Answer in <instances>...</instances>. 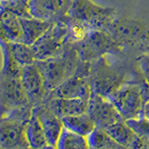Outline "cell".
<instances>
[{"mask_svg":"<svg viewBox=\"0 0 149 149\" xmlns=\"http://www.w3.org/2000/svg\"><path fill=\"white\" fill-rule=\"evenodd\" d=\"M80 62L73 42L68 41L63 52L56 57L36 61L44 76L47 91L50 92L74 73Z\"/></svg>","mask_w":149,"mask_h":149,"instance_id":"cell-1","label":"cell"},{"mask_svg":"<svg viewBox=\"0 0 149 149\" xmlns=\"http://www.w3.org/2000/svg\"><path fill=\"white\" fill-rule=\"evenodd\" d=\"M74 45L80 61L91 63L107 54H118L124 50L108 32L97 29L90 30L83 39Z\"/></svg>","mask_w":149,"mask_h":149,"instance_id":"cell-2","label":"cell"},{"mask_svg":"<svg viewBox=\"0 0 149 149\" xmlns=\"http://www.w3.org/2000/svg\"><path fill=\"white\" fill-rule=\"evenodd\" d=\"M67 17L80 21L91 29L106 31L118 17L116 8L99 6L93 0H72Z\"/></svg>","mask_w":149,"mask_h":149,"instance_id":"cell-3","label":"cell"},{"mask_svg":"<svg viewBox=\"0 0 149 149\" xmlns=\"http://www.w3.org/2000/svg\"><path fill=\"white\" fill-rule=\"evenodd\" d=\"M90 83L93 92L109 98L125 84V71L108 63L106 56L91 63Z\"/></svg>","mask_w":149,"mask_h":149,"instance_id":"cell-4","label":"cell"},{"mask_svg":"<svg viewBox=\"0 0 149 149\" xmlns=\"http://www.w3.org/2000/svg\"><path fill=\"white\" fill-rule=\"evenodd\" d=\"M69 41V28L64 21L53 22L46 34L33 45L36 61L61 55Z\"/></svg>","mask_w":149,"mask_h":149,"instance_id":"cell-5","label":"cell"},{"mask_svg":"<svg viewBox=\"0 0 149 149\" xmlns=\"http://www.w3.org/2000/svg\"><path fill=\"white\" fill-rule=\"evenodd\" d=\"M109 99L125 119L142 116L144 98L141 83H125Z\"/></svg>","mask_w":149,"mask_h":149,"instance_id":"cell-6","label":"cell"},{"mask_svg":"<svg viewBox=\"0 0 149 149\" xmlns=\"http://www.w3.org/2000/svg\"><path fill=\"white\" fill-rule=\"evenodd\" d=\"M107 32L114 37L118 43L126 48H132L146 40L147 31L142 22L134 19L118 16L107 28Z\"/></svg>","mask_w":149,"mask_h":149,"instance_id":"cell-7","label":"cell"},{"mask_svg":"<svg viewBox=\"0 0 149 149\" xmlns=\"http://www.w3.org/2000/svg\"><path fill=\"white\" fill-rule=\"evenodd\" d=\"M22 74L4 73L0 84V102L5 113L31 104L22 81Z\"/></svg>","mask_w":149,"mask_h":149,"instance_id":"cell-8","label":"cell"},{"mask_svg":"<svg viewBox=\"0 0 149 149\" xmlns=\"http://www.w3.org/2000/svg\"><path fill=\"white\" fill-rule=\"evenodd\" d=\"M88 114L97 128L106 130L121 119H124L109 98L93 92L88 100Z\"/></svg>","mask_w":149,"mask_h":149,"instance_id":"cell-9","label":"cell"},{"mask_svg":"<svg viewBox=\"0 0 149 149\" xmlns=\"http://www.w3.org/2000/svg\"><path fill=\"white\" fill-rule=\"evenodd\" d=\"M91 93L92 90L90 79L76 69V71L71 77L65 79L55 90L49 92L47 97L90 100Z\"/></svg>","mask_w":149,"mask_h":149,"instance_id":"cell-10","label":"cell"},{"mask_svg":"<svg viewBox=\"0 0 149 149\" xmlns=\"http://www.w3.org/2000/svg\"><path fill=\"white\" fill-rule=\"evenodd\" d=\"M21 77L30 104L34 106L42 104L48 95V91L44 76L36 62L22 67Z\"/></svg>","mask_w":149,"mask_h":149,"instance_id":"cell-11","label":"cell"},{"mask_svg":"<svg viewBox=\"0 0 149 149\" xmlns=\"http://www.w3.org/2000/svg\"><path fill=\"white\" fill-rule=\"evenodd\" d=\"M26 123L14 118H5L0 123V147L2 149H28L25 137Z\"/></svg>","mask_w":149,"mask_h":149,"instance_id":"cell-12","label":"cell"},{"mask_svg":"<svg viewBox=\"0 0 149 149\" xmlns=\"http://www.w3.org/2000/svg\"><path fill=\"white\" fill-rule=\"evenodd\" d=\"M34 108L44 128L48 143L55 146L61 133L64 129L63 119L56 115L44 102L35 105Z\"/></svg>","mask_w":149,"mask_h":149,"instance_id":"cell-13","label":"cell"},{"mask_svg":"<svg viewBox=\"0 0 149 149\" xmlns=\"http://www.w3.org/2000/svg\"><path fill=\"white\" fill-rule=\"evenodd\" d=\"M43 102L61 118L64 116L87 113L88 108V100L84 99L47 97Z\"/></svg>","mask_w":149,"mask_h":149,"instance_id":"cell-14","label":"cell"},{"mask_svg":"<svg viewBox=\"0 0 149 149\" xmlns=\"http://www.w3.org/2000/svg\"><path fill=\"white\" fill-rule=\"evenodd\" d=\"M66 0H27V9L30 17L54 22L53 19L66 6Z\"/></svg>","mask_w":149,"mask_h":149,"instance_id":"cell-15","label":"cell"},{"mask_svg":"<svg viewBox=\"0 0 149 149\" xmlns=\"http://www.w3.org/2000/svg\"><path fill=\"white\" fill-rule=\"evenodd\" d=\"M0 36L7 42H22V16L8 9L0 12Z\"/></svg>","mask_w":149,"mask_h":149,"instance_id":"cell-16","label":"cell"},{"mask_svg":"<svg viewBox=\"0 0 149 149\" xmlns=\"http://www.w3.org/2000/svg\"><path fill=\"white\" fill-rule=\"evenodd\" d=\"M105 130L116 142L129 149H143L147 143L133 132L125 119H121Z\"/></svg>","mask_w":149,"mask_h":149,"instance_id":"cell-17","label":"cell"},{"mask_svg":"<svg viewBox=\"0 0 149 149\" xmlns=\"http://www.w3.org/2000/svg\"><path fill=\"white\" fill-rule=\"evenodd\" d=\"M53 22L42 20L35 17H22V24L23 30L22 42L33 46L40 37L43 36Z\"/></svg>","mask_w":149,"mask_h":149,"instance_id":"cell-18","label":"cell"},{"mask_svg":"<svg viewBox=\"0 0 149 149\" xmlns=\"http://www.w3.org/2000/svg\"><path fill=\"white\" fill-rule=\"evenodd\" d=\"M25 137L28 148L38 149L49 144L44 128L34 107L31 118L25 125Z\"/></svg>","mask_w":149,"mask_h":149,"instance_id":"cell-19","label":"cell"},{"mask_svg":"<svg viewBox=\"0 0 149 149\" xmlns=\"http://www.w3.org/2000/svg\"><path fill=\"white\" fill-rule=\"evenodd\" d=\"M8 61L21 67L31 65L36 62L33 47L24 42H7Z\"/></svg>","mask_w":149,"mask_h":149,"instance_id":"cell-20","label":"cell"},{"mask_svg":"<svg viewBox=\"0 0 149 149\" xmlns=\"http://www.w3.org/2000/svg\"><path fill=\"white\" fill-rule=\"evenodd\" d=\"M62 119L64 128L87 137L90 136L93 130L97 128L96 124L88 114V112L76 116H64Z\"/></svg>","mask_w":149,"mask_h":149,"instance_id":"cell-21","label":"cell"},{"mask_svg":"<svg viewBox=\"0 0 149 149\" xmlns=\"http://www.w3.org/2000/svg\"><path fill=\"white\" fill-rule=\"evenodd\" d=\"M55 146L57 149H91L87 136L76 133L66 128L63 130Z\"/></svg>","mask_w":149,"mask_h":149,"instance_id":"cell-22","label":"cell"},{"mask_svg":"<svg viewBox=\"0 0 149 149\" xmlns=\"http://www.w3.org/2000/svg\"><path fill=\"white\" fill-rule=\"evenodd\" d=\"M91 149H129L118 143L105 130L96 128L88 137Z\"/></svg>","mask_w":149,"mask_h":149,"instance_id":"cell-23","label":"cell"},{"mask_svg":"<svg viewBox=\"0 0 149 149\" xmlns=\"http://www.w3.org/2000/svg\"><path fill=\"white\" fill-rule=\"evenodd\" d=\"M126 122L140 138L149 143V119L142 116L137 118L127 119Z\"/></svg>","mask_w":149,"mask_h":149,"instance_id":"cell-24","label":"cell"},{"mask_svg":"<svg viewBox=\"0 0 149 149\" xmlns=\"http://www.w3.org/2000/svg\"><path fill=\"white\" fill-rule=\"evenodd\" d=\"M137 62L143 74V80L149 84V54L144 52L141 56H139Z\"/></svg>","mask_w":149,"mask_h":149,"instance_id":"cell-25","label":"cell"},{"mask_svg":"<svg viewBox=\"0 0 149 149\" xmlns=\"http://www.w3.org/2000/svg\"><path fill=\"white\" fill-rule=\"evenodd\" d=\"M141 84H142V87H143V93L144 102H146V101H149V84L146 83L144 80Z\"/></svg>","mask_w":149,"mask_h":149,"instance_id":"cell-26","label":"cell"},{"mask_svg":"<svg viewBox=\"0 0 149 149\" xmlns=\"http://www.w3.org/2000/svg\"><path fill=\"white\" fill-rule=\"evenodd\" d=\"M142 116H144L146 118L149 119V101H146V102H144L143 107Z\"/></svg>","mask_w":149,"mask_h":149,"instance_id":"cell-27","label":"cell"},{"mask_svg":"<svg viewBox=\"0 0 149 149\" xmlns=\"http://www.w3.org/2000/svg\"><path fill=\"white\" fill-rule=\"evenodd\" d=\"M28 149H31V148H28ZM38 149H57L56 146H50V144H47V146L41 147V148H38Z\"/></svg>","mask_w":149,"mask_h":149,"instance_id":"cell-28","label":"cell"},{"mask_svg":"<svg viewBox=\"0 0 149 149\" xmlns=\"http://www.w3.org/2000/svg\"><path fill=\"white\" fill-rule=\"evenodd\" d=\"M146 53L149 54V40H148V43H147V46H146Z\"/></svg>","mask_w":149,"mask_h":149,"instance_id":"cell-29","label":"cell"},{"mask_svg":"<svg viewBox=\"0 0 149 149\" xmlns=\"http://www.w3.org/2000/svg\"><path fill=\"white\" fill-rule=\"evenodd\" d=\"M6 1H9V0H0V2H6Z\"/></svg>","mask_w":149,"mask_h":149,"instance_id":"cell-30","label":"cell"},{"mask_svg":"<svg viewBox=\"0 0 149 149\" xmlns=\"http://www.w3.org/2000/svg\"><path fill=\"white\" fill-rule=\"evenodd\" d=\"M2 11V8H1V2H0V12Z\"/></svg>","mask_w":149,"mask_h":149,"instance_id":"cell-31","label":"cell"}]
</instances>
